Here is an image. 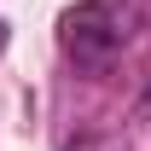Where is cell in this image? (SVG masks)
<instances>
[{"instance_id":"3","label":"cell","mask_w":151,"mask_h":151,"mask_svg":"<svg viewBox=\"0 0 151 151\" xmlns=\"http://www.w3.org/2000/svg\"><path fill=\"white\" fill-rule=\"evenodd\" d=\"M0 47H6V23H0Z\"/></svg>"},{"instance_id":"1","label":"cell","mask_w":151,"mask_h":151,"mask_svg":"<svg viewBox=\"0 0 151 151\" xmlns=\"http://www.w3.org/2000/svg\"><path fill=\"white\" fill-rule=\"evenodd\" d=\"M134 29H139V6L134 0H76L58 18V52L76 70H105L111 58H122Z\"/></svg>"},{"instance_id":"2","label":"cell","mask_w":151,"mask_h":151,"mask_svg":"<svg viewBox=\"0 0 151 151\" xmlns=\"http://www.w3.org/2000/svg\"><path fill=\"white\" fill-rule=\"evenodd\" d=\"M64 151H128L122 139H111V134H87V139H70Z\"/></svg>"}]
</instances>
